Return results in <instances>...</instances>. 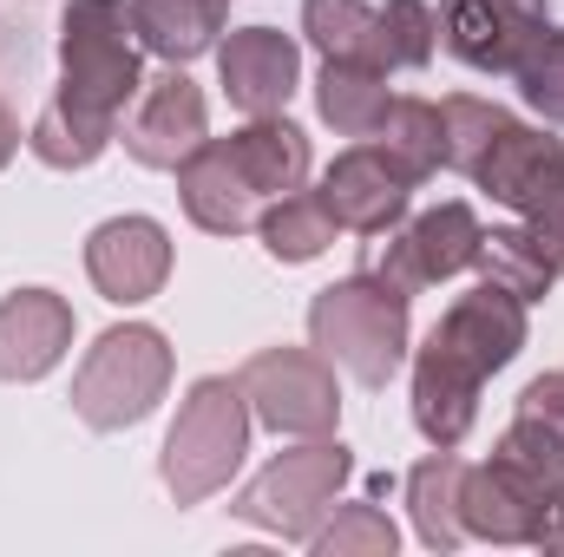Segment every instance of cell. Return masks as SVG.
Masks as SVG:
<instances>
[{"label": "cell", "instance_id": "10", "mask_svg": "<svg viewBox=\"0 0 564 557\" xmlns=\"http://www.w3.org/2000/svg\"><path fill=\"white\" fill-rule=\"evenodd\" d=\"M315 197L328 204V217H335L341 230H355V237H388V230L408 217L414 177H408L375 139H361L322 171Z\"/></svg>", "mask_w": 564, "mask_h": 557}, {"label": "cell", "instance_id": "25", "mask_svg": "<svg viewBox=\"0 0 564 557\" xmlns=\"http://www.w3.org/2000/svg\"><path fill=\"white\" fill-rule=\"evenodd\" d=\"M479 282H499V288H512L525 308L532 302H545L552 295V282H558V263L539 250V237L525 230V223H499V230H486V243H479Z\"/></svg>", "mask_w": 564, "mask_h": 557}, {"label": "cell", "instance_id": "4", "mask_svg": "<svg viewBox=\"0 0 564 557\" xmlns=\"http://www.w3.org/2000/svg\"><path fill=\"white\" fill-rule=\"evenodd\" d=\"M59 92L126 119L144 92V46L132 26V0H73L59 13Z\"/></svg>", "mask_w": 564, "mask_h": 557}, {"label": "cell", "instance_id": "23", "mask_svg": "<svg viewBox=\"0 0 564 557\" xmlns=\"http://www.w3.org/2000/svg\"><path fill=\"white\" fill-rule=\"evenodd\" d=\"M394 92H388V73L381 66H348V59H322V79H315V112L322 125H335L341 139H375L381 119H388Z\"/></svg>", "mask_w": 564, "mask_h": 557}, {"label": "cell", "instance_id": "15", "mask_svg": "<svg viewBox=\"0 0 564 557\" xmlns=\"http://www.w3.org/2000/svg\"><path fill=\"white\" fill-rule=\"evenodd\" d=\"M73 302L53 288H13L0 295V381H46L73 354Z\"/></svg>", "mask_w": 564, "mask_h": 557}, {"label": "cell", "instance_id": "12", "mask_svg": "<svg viewBox=\"0 0 564 557\" xmlns=\"http://www.w3.org/2000/svg\"><path fill=\"white\" fill-rule=\"evenodd\" d=\"M86 276L112 308H139L171 282V230L158 217H106L86 237Z\"/></svg>", "mask_w": 564, "mask_h": 557}, {"label": "cell", "instance_id": "32", "mask_svg": "<svg viewBox=\"0 0 564 557\" xmlns=\"http://www.w3.org/2000/svg\"><path fill=\"white\" fill-rule=\"evenodd\" d=\"M499 452L512 459V466H525L532 479H545V485H564V446L545 433V426H532V419H512L506 433H499Z\"/></svg>", "mask_w": 564, "mask_h": 557}, {"label": "cell", "instance_id": "19", "mask_svg": "<svg viewBox=\"0 0 564 557\" xmlns=\"http://www.w3.org/2000/svg\"><path fill=\"white\" fill-rule=\"evenodd\" d=\"M230 157H237V171L250 177L257 197H289V190L308 184V132L282 112H263L243 132H230Z\"/></svg>", "mask_w": 564, "mask_h": 557}, {"label": "cell", "instance_id": "34", "mask_svg": "<svg viewBox=\"0 0 564 557\" xmlns=\"http://www.w3.org/2000/svg\"><path fill=\"white\" fill-rule=\"evenodd\" d=\"M525 230L539 237V250L558 263V276H564V184L545 197V204H539V210H525Z\"/></svg>", "mask_w": 564, "mask_h": 557}, {"label": "cell", "instance_id": "27", "mask_svg": "<svg viewBox=\"0 0 564 557\" xmlns=\"http://www.w3.org/2000/svg\"><path fill=\"white\" fill-rule=\"evenodd\" d=\"M506 119H512V112H506L499 99H479V92L440 99V164L459 171V177H473V164L486 157V144H492V132H499Z\"/></svg>", "mask_w": 564, "mask_h": 557}, {"label": "cell", "instance_id": "2", "mask_svg": "<svg viewBox=\"0 0 564 557\" xmlns=\"http://www.w3.org/2000/svg\"><path fill=\"white\" fill-rule=\"evenodd\" d=\"M408 341H414V328H408V295H394L388 282L368 276V270L328 282V288L308 302V348H322V354H328L355 387H368V394H381V387L401 374Z\"/></svg>", "mask_w": 564, "mask_h": 557}, {"label": "cell", "instance_id": "11", "mask_svg": "<svg viewBox=\"0 0 564 557\" xmlns=\"http://www.w3.org/2000/svg\"><path fill=\"white\" fill-rule=\"evenodd\" d=\"M126 151L139 157L144 171H177L197 144L210 139V106H204V86L184 73V66H171V73H158V79H144L139 106L126 112Z\"/></svg>", "mask_w": 564, "mask_h": 557}, {"label": "cell", "instance_id": "20", "mask_svg": "<svg viewBox=\"0 0 564 557\" xmlns=\"http://www.w3.org/2000/svg\"><path fill=\"white\" fill-rule=\"evenodd\" d=\"M119 125H126V119L93 112V106H79V99L53 92V99H46V112H40V119H33V132H26V151H33L46 171H86V164H99V157H106V144L119 139Z\"/></svg>", "mask_w": 564, "mask_h": 557}, {"label": "cell", "instance_id": "6", "mask_svg": "<svg viewBox=\"0 0 564 557\" xmlns=\"http://www.w3.org/2000/svg\"><path fill=\"white\" fill-rule=\"evenodd\" d=\"M250 414L282 439H322L341 419V381L322 348H257L237 368Z\"/></svg>", "mask_w": 564, "mask_h": 557}, {"label": "cell", "instance_id": "17", "mask_svg": "<svg viewBox=\"0 0 564 557\" xmlns=\"http://www.w3.org/2000/svg\"><path fill=\"white\" fill-rule=\"evenodd\" d=\"M479 387L486 374L459 348L426 335V348L414 354V426L426 446H466V433L479 426Z\"/></svg>", "mask_w": 564, "mask_h": 557}, {"label": "cell", "instance_id": "33", "mask_svg": "<svg viewBox=\"0 0 564 557\" xmlns=\"http://www.w3.org/2000/svg\"><path fill=\"white\" fill-rule=\"evenodd\" d=\"M512 419H532V426H545V433L564 446V374H539V381H525V394H519V414H512Z\"/></svg>", "mask_w": 564, "mask_h": 557}, {"label": "cell", "instance_id": "31", "mask_svg": "<svg viewBox=\"0 0 564 557\" xmlns=\"http://www.w3.org/2000/svg\"><path fill=\"white\" fill-rule=\"evenodd\" d=\"M512 79H519L525 106H532L545 125H564V26H552V33L525 53V66H519Z\"/></svg>", "mask_w": 564, "mask_h": 557}, {"label": "cell", "instance_id": "36", "mask_svg": "<svg viewBox=\"0 0 564 557\" xmlns=\"http://www.w3.org/2000/svg\"><path fill=\"white\" fill-rule=\"evenodd\" d=\"M545 551H564V492H558V512H552V532H545Z\"/></svg>", "mask_w": 564, "mask_h": 557}, {"label": "cell", "instance_id": "37", "mask_svg": "<svg viewBox=\"0 0 564 557\" xmlns=\"http://www.w3.org/2000/svg\"><path fill=\"white\" fill-rule=\"evenodd\" d=\"M217 7H230V0H217Z\"/></svg>", "mask_w": 564, "mask_h": 557}, {"label": "cell", "instance_id": "24", "mask_svg": "<svg viewBox=\"0 0 564 557\" xmlns=\"http://www.w3.org/2000/svg\"><path fill=\"white\" fill-rule=\"evenodd\" d=\"M302 33L322 59L381 66V7L368 0H302Z\"/></svg>", "mask_w": 564, "mask_h": 557}, {"label": "cell", "instance_id": "5", "mask_svg": "<svg viewBox=\"0 0 564 557\" xmlns=\"http://www.w3.org/2000/svg\"><path fill=\"white\" fill-rule=\"evenodd\" d=\"M348 479H355V452H348L335 433H322V439H302V446L276 452V459L230 499V512H237L243 525H257V532H276L289 545H308L315 525L335 512V499H341Z\"/></svg>", "mask_w": 564, "mask_h": 557}, {"label": "cell", "instance_id": "30", "mask_svg": "<svg viewBox=\"0 0 564 557\" xmlns=\"http://www.w3.org/2000/svg\"><path fill=\"white\" fill-rule=\"evenodd\" d=\"M440 46V13L426 0H381V73H421Z\"/></svg>", "mask_w": 564, "mask_h": 557}, {"label": "cell", "instance_id": "35", "mask_svg": "<svg viewBox=\"0 0 564 557\" xmlns=\"http://www.w3.org/2000/svg\"><path fill=\"white\" fill-rule=\"evenodd\" d=\"M13 151H20V119L7 112V99H0V171L13 164Z\"/></svg>", "mask_w": 564, "mask_h": 557}, {"label": "cell", "instance_id": "14", "mask_svg": "<svg viewBox=\"0 0 564 557\" xmlns=\"http://www.w3.org/2000/svg\"><path fill=\"white\" fill-rule=\"evenodd\" d=\"M473 184L492 197V204H506V210H539L552 190L564 184V139H552L545 125H519V119H506L492 144H486V157L473 164Z\"/></svg>", "mask_w": 564, "mask_h": 557}, {"label": "cell", "instance_id": "3", "mask_svg": "<svg viewBox=\"0 0 564 557\" xmlns=\"http://www.w3.org/2000/svg\"><path fill=\"white\" fill-rule=\"evenodd\" d=\"M171 374H177L171 341L151 321H119L86 348V361L73 368L66 401L93 433H126V426L158 414V401L171 394Z\"/></svg>", "mask_w": 564, "mask_h": 557}, {"label": "cell", "instance_id": "26", "mask_svg": "<svg viewBox=\"0 0 564 557\" xmlns=\"http://www.w3.org/2000/svg\"><path fill=\"white\" fill-rule=\"evenodd\" d=\"M335 217L315 190H289V197H270V210L257 217V237L276 263H315L328 243H335Z\"/></svg>", "mask_w": 564, "mask_h": 557}, {"label": "cell", "instance_id": "1", "mask_svg": "<svg viewBox=\"0 0 564 557\" xmlns=\"http://www.w3.org/2000/svg\"><path fill=\"white\" fill-rule=\"evenodd\" d=\"M250 426H257V414H250L237 374H197L184 387V401H177V419L164 433V452H158L164 492L177 505L217 499L237 479L243 452H250Z\"/></svg>", "mask_w": 564, "mask_h": 557}, {"label": "cell", "instance_id": "21", "mask_svg": "<svg viewBox=\"0 0 564 557\" xmlns=\"http://www.w3.org/2000/svg\"><path fill=\"white\" fill-rule=\"evenodd\" d=\"M459 485H466V459L459 446H433L421 466L408 472V512L426 551H459L466 545V518H459Z\"/></svg>", "mask_w": 564, "mask_h": 557}, {"label": "cell", "instance_id": "13", "mask_svg": "<svg viewBox=\"0 0 564 557\" xmlns=\"http://www.w3.org/2000/svg\"><path fill=\"white\" fill-rule=\"evenodd\" d=\"M217 86L250 119L282 112L289 92L302 86V46L276 26H237L230 40H217Z\"/></svg>", "mask_w": 564, "mask_h": 557}, {"label": "cell", "instance_id": "22", "mask_svg": "<svg viewBox=\"0 0 564 557\" xmlns=\"http://www.w3.org/2000/svg\"><path fill=\"white\" fill-rule=\"evenodd\" d=\"M224 13L217 0H132V26H139V46L158 53L164 66H191L217 46L224 33Z\"/></svg>", "mask_w": 564, "mask_h": 557}, {"label": "cell", "instance_id": "29", "mask_svg": "<svg viewBox=\"0 0 564 557\" xmlns=\"http://www.w3.org/2000/svg\"><path fill=\"white\" fill-rule=\"evenodd\" d=\"M375 144H381L414 184H426V177L440 171V106H433V99H394L388 119H381V132H375Z\"/></svg>", "mask_w": 564, "mask_h": 557}, {"label": "cell", "instance_id": "28", "mask_svg": "<svg viewBox=\"0 0 564 557\" xmlns=\"http://www.w3.org/2000/svg\"><path fill=\"white\" fill-rule=\"evenodd\" d=\"M401 545V532H394V518L381 512V505H368V499H335V512L315 525V538H308V551L315 557H394Z\"/></svg>", "mask_w": 564, "mask_h": 557}, {"label": "cell", "instance_id": "16", "mask_svg": "<svg viewBox=\"0 0 564 557\" xmlns=\"http://www.w3.org/2000/svg\"><path fill=\"white\" fill-rule=\"evenodd\" d=\"M177 204L204 237H243L263 217V197L250 190V177L237 171L230 139H204L177 164Z\"/></svg>", "mask_w": 564, "mask_h": 557}, {"label": "cell", "instance_id": "9", "mask_svg": "<svg viewBox=\"0 0 564 557\" xmlns=\"http://www.w3.org/2000/svg\"><path fill=\"white\" fill-rule=\"evenodd\" d=\"M545 33H552L545 0H440L446 53L486 79H512Z\"/></svg>", "mask_w": 564, "mask_h": 557}, {"label": "cell", "instance_id": "7", "mask_svg": "<svg viewBox=\"0 0 564 557\" xmlns=\"http://www.w3.org/2000/svg\"><path fill=\"white\" fill-rule=\"evenodd\" d=\"M479 243H486V223H479V210L473 204H433L421 217H401L394 230H388V243H375V256L361 263L368 276H381L394 295H421L433 282H453L466 276L473 263H479Z\"/></svg>", "mask_w": 564, "mask_h": 557}, {"label": "cell", "instance_id": "8", "mask_svg": "<svg viewBox=\"0 0 564 557\" xmlns=\"http://www.w3.org/2000/svg\"><path fill=\"white\" fill-rule=\"evenodd\" d=\"M558 492L564 485H545L525 466H512L506 452H492L486 466H466V485H459L466 538H486V545H545Z\"/></svg>", "mask_w": 564, "mask_h": 557}, {"label": "cell", "instance_id": "18", "mask_svg": "<svg viewBox=\"0 0 564 557\" xmlns=\"http://www.w3.org/2000/svg\"><path fill=\"white\" fill-rule=\"evenodd\" d=\"M433 335L446 348H459L479 374H499L525 348V302L512 288H499V282H479V288L453 295V308L433 321Z\"/></svg>", "mask_w": 564, "mask_h": 557}]
</instances>
